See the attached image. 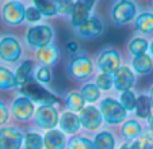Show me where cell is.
I'll return each mask as SVG.
<instances>
[{"mask_svg": "<svg viewBox=\"0 0 153 149\" xmlns=\"http://www.w3.org/2000/svg\"><path fill=\"white\" fill-rule=\"evenodd\" d=\"M80 94L83 96V99L85 101V103H90L91 106H94V103L100 99V89L98 88L95 83H87L81 86Z\"/></svg>", "mask_w": 153, "mask_h": 149, "instance_id": "4316f807", "label": "cell"}, {"mask_svg": "<svg viewBox=\"0 0 153 149\" xmlns=\"http://www.w3.org/2000/svg\"><path fill=\"white\" fill-rule=\"evenodd\" d=\"M35 104L25 95H19L11 103V114L19 122H27L35 114Z\"/></svg>", "mask_w": 153, "mask_h": 149, "instance_id": "30bf717a", "label": "cell"}, {"mask_svg": "<svg viewBox=\"0 0 153 149\" xmlns=\"http://www.w3.org/2000/svg\"><path fill=\"white\" fill-rule=\"evenodd\" d=\"M41 19H42V15H41V12L34 7V4L26 7V22L37 23V22H41Z\"/></svg>", "mask_w": 153, "mask_h": 149, "instance_id": "8d00e7d4", "label": "cell"}, {"mask_svg": "<svg viewBox=\"0 0 153 149\" xmlns=\"http://www.w3.org/2000/svg\"><path fill=\"white\" fill-rule=\"evenodd\" d=\"M99 110H100V114L103 117V121L107 125L117 126L121 123L123 125L127 121V111L114 98H104L103 101H100Z\"/></svg>", "mask_w": 153, "mask_h": 149, "instance_id": "7a4b0ae2", "label": "cell"}, {"mask_svg": "<svg viewBox=\"0 0 153 149\" xmlns=\"http://www.w3.org/2000/svg\"><path fill=\"white\" fill-rule=\"evenodd\" d=\"M65 104H67V109L69 110V111L77 114V112H81L84 110V107H85V101L83 99L80 92L71 91L69 94L65 96Z\"/></svg>", "mask_w": 153, "mask_h": 149, "instance_id": "d4e9b609", "label": "cell"}, {"mask_svg": "<svg viewBox=\"0 0 153 149\" xmlns=\"http://www.w3.org/2000/svg\"><path fill=\"white\" fill-rule=\"evenodd\" d=\"M67 49L69 50L71 53H73V54H77V52H79V43L75 42V41H71V42L67 43Z\"/></svg>", "mask_w": 153, "mask_h": 149, "instance_id": "f35d334b", "label": "cell"}, {"mask_svg": "<svg viewBox=\"0 0 153 149\" xmlns=\"http://www.w3.org/2000/svg\"><path fill=\"white\" fill-rule=\"evenodd\" d=\"M149 52H150V57L153 58V39L149 42Z\"/></svg>", "mask_w": 153, "mask_h": 149, "instance_id": "b9f144b4", "label": "cell"}, {"mask_svg": "<svg viewBox=\"0 0 153 149\" xmlns=\"http://www.w3.org/2000/svg\"><path fill=\"white\" fill-rule=\"evenodd\" d=\"M119 149H140L137 141H131V142H125L119 146Z\"/></svg>", "mask_w": 153, "mask_h": 149, "instance_id": "ab89813d", "label": "cell"}, {"mask_svg": "<svg viewBox=\"0 0 153 149\" xmlns=\"http://www.w3.org/2000/svg\"><path fill=\"white\" fill-rule=\"evenodd\" d=\"M20 95L27 96L34 104L37 103L39 106H54L58 102V98L45 88L42 84L35 81L34 77H31L20 88Z\"/></svg>", "mask_w": 153, "mask_h": 149, "instance_id": "6da1fadb", "label": "cell"}, {"mask_svg": "<svg viewBox=\"0 0 153 149\" xmlns=\"http://www.w3.org/2000/svg\"><path fill=\"white\" fill-rule=\"evenodd\" d=\"M96 65L100 73L111 74L113 76L117 71L122 66V57L121 53L117 49H104L99 53L98 60H96Z\"/></svg>", "mask_w": 153, "mask_h": 149, "instance_id": "52a82bcc", "label": "cell"}, {"mask_svg": "<svg viewBox=\"0 0 153 149\" xmlns=\"http://www.w3.org/2000/svg\"><path fill=\"white\" fill-rule=\"evenodd\" d=\"M33 4L41 12V15L43 18H53L56 15H58L57 3L56 1H41V0H37Z\"/></svg>", "mask_w": 153, "mask_h": 149, "instance_id": "f546056e", "label": "cell"}, {"mask_svg": "<svg viewBox=\"0 0 153 149\" xmlns=\"http://www.w3.org/2000/svg\"><path fill=\"white\" fill-rule=\"evenodd\" d=\"M81 127L87 132H96L103 123V117L100 114V110L95 106H85L84 110L79 114Z\"/></svg>", "mask_w": 153, "mask_h": 149, "instance_id": "4fadbf2b", "label": "cell"}, {"mask_svg": "<svg viewBox=\"0 0 153 149\" xmlns=\"http://www.w3.org/2000/svg\"><path fill=\"white\" fill-rule=\"evenodd\" d=\"M142 133H144L142 125L136 119H127L121 127V134L126 140V142L137 141Z\"/></svg>", "mask_w": 153, "mask_h": 149, "instance_id": "d6986e66", "label": "cell"}, {"mask_svg": "<svg viewBox=\"0 0 153 149\" xmlns=\"http://www.w3.org/2000/svg\"><path fill=\"white\" fill-rule=\"evenodd\" d=\"M54 37V31H53V27L49 25H35L27 29L26 35H25V39L26 43L30 48L35 49H42L45 46L50 45Z\"/></svg>", "mask_w": 153, "mask_h": 149, "instance_id": "3957f363", "label": "cell"}, {"mask_svg": "<svg viewBox=\"0 0 153 149\" xmlns=\"http://www.w3.org/2000/svg\"><path fill=\"white\" fill-rule=\"evenodd\" d=\"M23 49L19 39L14 35H6L0 39V60L8 64H14L20 60Z\"/></svg>", "mask_w": 153, "mask_h": 149, "instance_id": "9c48e42d", "label": "cell"}, {"mask_svg": "<svg viewBox=\"0 0 153 149\" xmlns=\"http://www.w3.org/2000/svg\"><path fill=\"white\" fill-rule=\"evenodd\" d=\"M140 149H153V132L146 130L141 134V137L137 140Z\"/></svg>", "mask_w": 153, "mask_h": 149, "instance_id": "e575fe53", "label": "cell"}, {"mask_svg": "<svg viewBox=\"0 0 153 149\" xmlns=\"http://www.w3.org/2000/svg\"><path fill=\"white\" fill-rule=\"evenodd\" d=\"M58 58H60V50L56 46V43H50V45L45 46L42 49L35 50V60L43 66H53L57 64Z\"/></svg>", "mask_w": 153, "mask_h": 149, "instance_id": "e0dca14e", "label": "cell"}, {"mask_svg": "<svg viewBox=\"0 0 153 149\" xmlns=\"http://www.w3.org/2000/svg\"><path fill=\"white\" fill-rule=\"evenodd\" d=\"M149 98L152 99V102H153V84L150 86V89H149Z\"/></svg>", "mask_w": 153, "mask_h": 149, "instance_id": "7bdbcfd3", "label": "cell"}, {"mask_svg": "<svg viewBox=\"0 0 153 149\" xmlns=\"http://www.w3.org/2000/svg\"><path fill=\"white\" fill-rule=\"evenodd\" d=\"M23 148L25 149H43V136L38 132L29 130L25 133L23 140Z\"/></svg>", "mask_w": 153, "mask_h": 149, "instance_id": "f1b7e54d", "label": "cell"}, {"mask_svg": "<svg viewBox=\"0 0 153 149\" xmlns=\"http://www.w3.org/2000/svg\"><path fill=\"white\" fill-rule=\"evenodd\" d=\"M113 81H114V88L117 92H126L133 88L134 83H136V73L133 69L127 65H122L115 73L113 74Z\"/></svg>", "mask_w": 153, "mask_h": 149, "instance_id": "5bb4252c", "label": "cell"}, {"mask_svg": "<svg viewBox=\"0 0 153 149\" xmlns=\"http://www.w3.org/2000/svg\"><path fill=\"white\" fill-rule=\"evenodd\" d=\"M134 29L140 34H153V12L144 11L137 15L134 20Z\"/></svg>", "mask_w": 153, "mask_h": 149, "instance_id": "44dd1931", "label": "cell"}, {"mask_svg": "<svg viewBox=\"0 0 153 149\" xmlns=\"http://www.w3.org/2000/svg\"><path fill=\"white\" fill-rule=\"evenodd\" d=\"M8 118H10V111L7 109L6 103L0 101V126L3 127L7 122H8Z\"/></svg>", "mask_w": 153, "mask_h": 149, "instance_id": "74e56055", "label": "cell"}, {"mask_svg": "<svg viewBox=\"0 0 153 149\" xmlns=\"http://www.w3.org/2000/svg\"><path fill=\"white\" fill-rule=\"evenodd\" d=\"M67 134L62 133L60 129L49 130L43 136V148L45 149H67L68 148Z\"/></svg>", "mask_w": 153, "mask_h": 149, "instance_id": "ac0fdd59", "label": "cell"}, {"mask_svg": "<svg viewBox=\"0 0 153 149\" xmlns=\"http://www.w3.org/2000/svg\"><path fill=\"white\" fill-rule=\"evenodd\" d=\"M56 3H57V11L60 15H62V16H71L72 15L75 1L67 0V1H56Z\"/></svg>", "mask_w": 153, "mask_h": 149, "instance_id": "d590c367", "label": "cell"}, {"mask_svg": "<svg viewBox=\"0 0 153 149\" xmlns=\"http://www.w3.org/2000/svg\"><path fill=\"white\" fill-rule=\"evenodd\" d=\"M127 50L134 57L146 54V52L149 50V42L142 37H134L133 39H130V42L127 43Z\"/></svg>", "mask_w": 153, "mask_h": 149, "instance_id": "83f0119b", "label": "cell"}, {"mask_svg": "<svg viewBox=\"0 0 153 149\" xmlns=\"http://www.w3.org/2000/svg\"><path fill=\"white\" fill-rule=\"evenodd\" d=\"M95 84L98 86V88L100 89V91H110V89L114 87L113 76H111V74H106V73L96 74Z\"/></svg>", "mask_w": 153, "mask_h": 149, "instance_id": "836d02e7", "label": "cell"}, {"mask_svg": "<svg viewBox=\"0 0 153 149\" xmlns=\"http://www.w3.org/2000/svg\"><path fill=\"white\" fill-rule=\"evenodd\" d=\"M18 88L15 73L6 66H0V89L1 91H12Z\"/></svg>", "mask_w": 153, "mask_h": 149, "instance_id": "484cf974", "label": "cell"}, {"mask_svg": "<svg viewBox=\"0 0 153 149\" xmlns=\"http://www.w3.org/2000/svg\"><path fill=\"white\" fill-rule=\"evenodd\" d=\"M67 149H95L92 140L84 136H73L68 142Z\"/></svg>", "mask_w": 153, "mask_h": 149, "instance_id": "4dcf8cb0", "label": "cell"}, {"mask_svg": "<svg viewBox=\"0 0 153 149\" xmlns=\"http://www.w3.org/2000/svg\"><path fill=\"white\" fill-rule=\"evenodd\" d=\"M1 19L8 26H20L26 20V7L22 1H7L1 7Z\"/></svg>", "mask_w": 153, "mask_h": 149, "instance_id": "ba28073f", "label": "cell"}, {"mask_svg": "<svg viewBox=\"0 0 153 149\" xmlns=\"http://www.w3.org/2000/svg\"><path fill=\"white\" fill-rule=\"evenodd\" d=\"M94 6H95V1H92V0H80V1H76L75 7H73L72 15H71V25L76 29L80 25H83L85 20L90 19Z\"/></svg>", "mask_w": 153, "mask_h": 149, "instance_id": "9a60e30c", "label": "cell"}, {"mask_svg": "<svg viewBox=\"0 0 153 149\" xmlns=\"http://www.w3.org/2000/svg\"><path fill=\"white\" fill-rule=\"evenodd\" d=\"M95 149H115V136L108 130L96 133L92 140Z\"/></svg>", "mask_w": 153, "mask_h": 149, "instance_id": "603a6c76", "label": "cell"}, {"mask_svg": "<svg viewBox=\"0 0 153 149\" xmlns=\"http://www.w3.org/2000/svg\"><path fill=\"white\" fill-rule=\"evenodd\" d=\"M34 80L38 81L39 84H42V86L52 83V71H50L49 66H43V65L38 66L34 71Z\"/></svg>", "mask_w": 153, "mask_h": 149, "instance_id": "d6a6232c", "label": "cell"}, {"mask_svg": "<svg viewBox=\"0 0 153 149\" xmlns=\"http://www.w3.org/2000/svg\"><path fill=\"white\" fill-rule=\"evenodd\" d=\"M131 69H133L134 73L141 74V76L150 73L153 71V58L148 53L133 57V60H131Z\"/></svg>", "mask_w": 153, "mask_h": 149, "instance_id": "7402d4cb", "label": "cell"}, {"mask_svg": "<svg viewBox=\"0 0 153 149\" xmlns=\"http://www.w3.org/2000/svg\"><path fill=\"white\" fill-rule=\"evenodd\" d=\"M137 6L133 1L122 0L117 1L111 7V19L118 26H125L129 23L134 22L137 18Z\"/></svg>", "mask_w": 153, "mask_h": 149, "instance_id": "5b68a950", "label": "cell"}, {"mask_svg": "<svg viewBox=\"0 0 153 149\" xmlns=\"http://www.w3.org/2000/svg\"><path fill=\"white\" fill-rule=\"evenodd\" d=\"M60 130L62 133H65L67 136H75L79 133L81 127L80 118L77 114L72 111H64L60 115V122H58Z\"/></svg>", "mask_w": 153, "mask_h": 149, "instance_id": "2e32d148", "label": "cell"}, {"mask_svg": "<svg viewBox=\"0 0 153 149\" xmlns=\"http://www.w3.org/2000/svg\"><path fill=\"white\" fill-rule=\"evenodd\" d=\"M146 122H148V127H149V130H152V132H153V103H152L150 114H149V117H148Z\"/></svg>", "mask_w": 153, "mask_h": 149, "instance_id": "60d3db41", "label": "cell"}, {"mask_svg": "<svg viewBox=\"0 0 153 149\" xmlns=\"http://www.w3.org/2000/svg\"><path fill=\"white\" fill-rule=\"evenodd\" d=\"M25 134L15 126L0 127V149H22Z\"/></svg>", "mask_w": 153, "mask_h": 149, "instance_id": "8fae6325", "label": "cell"}, {"mask_svg": "<svg viewBox=\"0 0 153 149\" xmlns=\"http://www.w3.org/2000/svg\"><path fill=\"white\" fill-rule=\"evenodd\" d=\"M60 122V112L56 106H38L34 114L35 126L41 130H54Z\"/></svg>", "mask_w": 153, "mask_h": 149, "instance_id": "8992f818", "label": "cell"}, {"mask_svg": "<svg viewBox=\"0 0 153 149\" xmlns=\"http://www.w3.org/2000/svg\"><path fill=\"white\" fill-rule=\"evenodd\" d=\"M76 33L79 37L85 39H95L103 35L104 33V22L100 16H91L88 20L76 27Z\"/></svg>", "mask_w": 153, "mask_h": 149, "instance_id": "7c38bea8", "label": "cell"}, {"mask_svg": "<svg viewBox=\"0 0 153 149\" xmlns=\"http://www.w3.org/2000/svg\"><path fill=\"white\" fill-rule=\"evenodd\" d=\"M34 71V61L33 60H23L19 64L16 72H15V79H16L18 88H22L27 81L31 79V73Z\"/></svg>", "mask_w": 153, "mask_h": 149, "instance_id": "ffe728a7", "label": "cell"}, {"mask_svg": "<svg viewBox=\"0 0 153 149\" xmlns=\"http://www.w3.org/2000/svg\"><path fill=\"white\" fill-rule=\"evenodd\" d=\"M152 7H153V3H152Z\"/></svg>", "mask_w": 153, "mask_h": 149, "instance_id": "ee69618b", "label": "cell"}, {"mask_svg": "<svg viewBox=\"0 0 153 149\" xmlns=\"http://www.w3.org/2000/svg\"><path fill=\"white\" fill-rule=\"evenodd\" d=\"M119 103L123 106V109L127 112H131L136 110V103H137V96L131 89L126 92H122L119 96Z\"/></svg>", "mask_w": 153, "mask_h": 149, "instance_id": "1f68e13d", "label": "cell"}, {"mask_svg": "<svg viewBox=\"0 0 153 149\" xmlns=\"http://www.w3.org/2000/svg\"><path fill=\"white\" fill-rule=\"evenodd\" d=\"M152 99L149 98V95L141 94L140 96H137V103H136V117L140 119H148L150 114V109H152Z\"/></svg>", "mask_w": 153, "mask_h": 149, "instance_id": "cb8c5ba5", "label": "cell"}, {"mask_svg": "<svg viewBox=\"0 0 153 149\" xmlns=\"http://www.w3.org/2000/svg\"><path fill=\"white\" fill-rule=\"evenodd\" d=\"M68 74L75 80H85L94 74V63L90 56L76 54L72 56L68 63Z\"/></svg>", "mask_w": 153, "mask_h": 149, "instance_id": "277c9868", "label": "cell"}]
</instances>
